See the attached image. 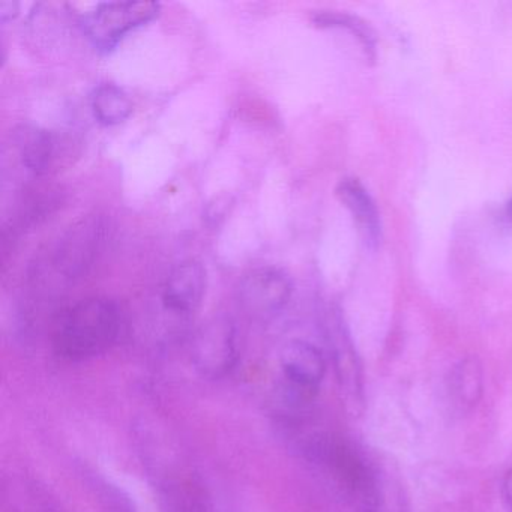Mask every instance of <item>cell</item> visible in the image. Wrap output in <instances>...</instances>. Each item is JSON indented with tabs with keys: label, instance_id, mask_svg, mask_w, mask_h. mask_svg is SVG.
Segmentation results:
<instances>
[{
	"label": "cell",
	"instance_id": "cell-7",
	"mask_svg": "<svg viewBox=\"0 0 512 512\" xmlns=\"http://www.w3.org/2000/svg\"><path fill=\"white\" fill-rule=\"evenodd\" d=\"M208 287L206 268L199 260L178 263L164 281L161 302L175 316H190L202 305Z\"/></svg>",
	"mask_w": 512,
	"mask_h": 512
},
{
	"label": "cell",
	"instance_id": "cell-10",
	"mask_svg": "<svg viewBox=\"0 0 512 512\" xmlns=\"http://www.w3.org/2000/svg\"><path fill=\"white\" fill-rule=\"evenodd\" d=\"M448 389L455 406L473 409L484 392V370L479 359L475 356L461 359L449 374Z\"/></svg>",
	"mask_w": 512,
	"mask_h": 512
},
{
	"label": "cell",
	"instance_id": "cell-4",
	"mask_svg": "<svg viewBox=\"0 0 512 512\" xmlns=\"http://www.w3.org/2000/svg\"><path fill=\"white\" fill-rule=\"evenodd\" d=\"M280 385L295 403H310L319 394L326 374L323 353L314 344L295 340L287 343L278 359Z\"/></svg>",
	"mask_w": 512,
	"mask_h": 512
},
{
	"label": "cell",
	"instance_id": "cell-11",
	"mask_svg": "<svg viewBox=\"0 0 512 512\" xmlns=\"http://www.w3.org/2000/svg\"><path fill=\"white\" fill-rule=\"evenodd\" d=\"M92 115L104 127L124 124L133 113L130 95L115 83H101L95 86L89 97Z\"/></svg>",
	"mask_w": 512,
	"mask_h": 512
},
{
	"label": "cell",
	"instance_id": "cell-12",
	"mask_svg": "<svg viewBox=\"0 0 512 512\" xmlns=\"http://www.w3.org/2000/svg\"><path fill=\"white\" fill-rule=\"evenodd\" d=\"M314 26L322 29H340V31L349 32L353 38L358 40L368 58H376V35L373 29L359 17L352 16L349 13L341 11H317L311 17Z\"/></svg>",
	"mask_w": 512,
	"mask_h": 512
},
{
	"label": "cell",
	"instance_id": "cell-8",
	"mask_svg": "<svg viewBox=\"0 0 512 512\" xmlns=\"http://www.w3.org/2000/svg\"><path fill=\"white\" fill-rule=\"evenodd\" d=\"M14 149L20 163L35 176H44L52 170L58 154V140L46 128L23 124L14 130Z\"/></svg>",
	"mask_w": 512,
	"mask_h": 512
},
{
	"label": "cell",
	"instance_id": "cell-2",
	"mask_svg": "<svg viewBox=\"0 0 512 512\" xmlns=\"http://www.w3.org/2000/svg\"><path fill=\"white\" fill-rule=\"evenodd\" d=\"M106 230V223L98 215L73 224L37 260L31 272L32 283L58 289L85 277L103 250Z\"/></svg>",
	"mask_w": 512,
	"mask_h": 512
},
{
	"label": "cell",
	"instance_id": "cell-15",
	"mask_svg": "<svg viewBox=\"0 0 512 512\" xmlns=\"http://www.w3.org/2000/svg\"><path fill=\"white\" fill-rule=\"evenodd\" d=\"M506 217L512 221V199L509 200L508 205H506Z\"/></svg>",
	"mask_w": 512,
	"mask_h": 512
},
{
	"label": "cell",
	"instance_id": "cell-9",
	"mask_svg": "<svg viewBox=\"0 0 512 512\" xmlns=\"http://www.w3.org/2000/svg\"><path fill=\"white\" fill-rule=\"evenodd\" d=\"M335 193H337L338 200L352 214L353 220L358 224V229L361 230L368 245L377 247L382 239V221H380V212L376 202L368 193L365 185L359 179L344 178L337 185Z\"/></svg>",
	"mask_w": 512,
	"mask_h": 512
},
{
	"label": "cell",
	"instance_id": "cell-5",
	"mask_svg": "<svg viewBox=\"0 0 512 512\" xmlns=\"http://www.w3.org/2000/svg\"><path fill=\"white\" fill-rule=\"evenodd\" d=\"M191 355L203 376L211 379L226 376L238 359L235 326L226 319L206 323L194 337Z\"/></svg>",
	"mask_w": 512,
	"mask_h": 512
},
{
	"label": "cell",
	"instance_id": "cell-14",
	"mask_svg": "<svg viewBox=\"0 0 512 512\" xmlns=\"http://www.w3.org/2000/svg\"><path fill=\"white\" fill-rule=\"evenodd\" d=\"M503 496L508 503L509 511L512 512V467L506 473L505 481H503Z\"/></svg>",
	"mask_w": 512,
	"mask_h": 512
},
{
	"label": "cell",
	"instance_id": "cell-6",
	"mask_svg": "<svg viewBox=\"0 0 512 512\" xmlns=\"http://www.w3.org/2000/svg\"><path fill=\"white\" fill-rule=\"evenodd\" d=\"M239 301L254 316L280 313L292 298L293 284L289 275L278 268H257L244 275L239 283Z\"/></svg>",
	"mask_w": 512,
	"mask_h": 512
},
{
	"label": "cell",
	"instance_id": "cell-3",
	"mask_svg": "<svg viewBox=\"0 0 512 512\" xmlns=\"http://www.w3.org/2000/svg\"><path fill=\"white\" fill-rule=\"evenodd\" d=\"M161 13L157 2H106L80 19V28L98 53L109 55L119 44Z\"/></svg>",
	"mask_w": 512,
	"mask_h": 512
},
{
	"label": "cell",
	"instance_id": "cell-1",
	"mask_svg": "<svg viewBox=\"0 0 512 512\" xmlns=\"http://www.w3.org/2000/svg\"><path fill=\"white\" fill-rule=\"evenodd\" d=\"M121 331L122 311L113 299H82L53 323V352L64 361H89L112 349Z\"/></svg>",
	"mask_w": 512,
	"mask_h": 512
},
{
	"label": "cell",
	"instance_id": "cell-13",
	"mask_svg": "<svg viewBox=\"0 0 512 512\" xmlns=\"http://www.w3.org/2000/svg\"><path fill=\"white\" fill-rule=\"evenodd\" d=\"M20 13V4L19 2H8V0H5V2H2L0 4V22L8 23L11 22V20L16 19L17 16H19Z\"/></svg>",
	"mask_w": 512,
	"mask_h": 512
}]
</instances>
